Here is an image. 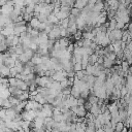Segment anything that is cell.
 <instances>
[{
  "mask_svg": "<svg viewBox=\"0 0 132 132\" xmlns=\"http://www.w3.org/2000/svg\"><path fill=\"white\" fill-rule=\"evenodd\" d=\"M47 35H48L50 39H54V40L59 39L61 37L60 36V25L59 24H55L53 29L47 33Z\"/></svg>",
  "mask_w": 132,
  "mask_h": 132,
  "instance_id": "obj_1",
  "label": "cell"
},
{
  "mask_svg": "<svg viewBox=\"0 0 132 132\" xmlns=\"http://www.w3.org/2000/svg\"><path fill=\"white\" fill-rule=\"evenodd\" d=\"M9 73H10V67L2 64L0 65V76L2 77H9Z\"/></svg>",
  "mask_w": 132,
  "mask_h": 132,
  "instance_id": "obj_2",
  "label": "cell"
},
{
  "mask_svg": "<svg viewBox=\"0 0 132 132\" xmlns=\"http://www.w3.org/2000/svg\"><path fill=\"white\" fill-rule=\"evenodd\" d=\"M102 10H104V1H97L93 6V11L100 12Z\"/></svg>",
  "mask_w": 132,
  "mask_h": 132,
  "instance_id": "obj_3",
  "label": "cell"
},
{
  "mask_svg": "<svg viewBox=\"0 0 132 132\" xmlns=\"http://www.w3.org/2000/svg\"><path fill=\"white\" fill-rule=\"evenodd\" d=\"M110 33H111V35L113 36L114 40H116V39H121L122 36H123V30H122V29H118V28H116V29L111 30Z\"/></svg>",
  "mask_w": 132,
  "mask_h": 132,
  "instance_id": "obj_4",
  "label": "cell"
},
{
  "mask_svg": "<svg viewBox=\"0 0 132 132\" xmlns=\"http://www.w3.org/2000/svg\"><path fill=\"white\" fill-rule=\"evenodd\" d=\"M63 70V69H62ZM62 70H58V71H55L54 72V74L52 75V77L54 78V80H57V81H61V80H63L64 78H66L64 75H63V73H62Z\"/></svg>",
  "mask_w": 132,
  "mask_h": 132,
  "instance_id": "obj_5",
  "label": "cell"
},
{
  "mask_svg": "<svg viewBox=\"0 0 132 132\" xmlns=\"http://www.w3.org/2000/svg\"><path fill=\"white\" fill-rule=\"evenodd\" d=\"M77 117H85L87 113V109L84 107V105H77V109L75 111Z\"/></svg>",
  "mask_w": 132,
  "mask_h": 132,
  "instance_id": "obj_6",
  "label": "cell"
},
{
  "mask_svg": "<svg viewBox=\"0 0 132 132\" xmlns=\"http://www.w3.org/2000/svg\"><path fill=\"white\" fill-rule=\"evenodd\" d=\"M88 4V0H75L74 2V7L76 8H79V9H82L86 5Z\"/></svg>",
  "mask_w": 132,
  "mask_h": 132,
  "instance_id": "obj_7",
  "label": "cell"
},
{
  "mask_svg": "<svg viewBox=\"0 0 132 132\" xmlns=\"http://www.w3.org/2000/svg\"><path fill=\"white\" fill-rule=\"evenodd\" d=\"M16 87H18L19 89L23 90V91H29V87L27 86L26 81L23 80V79H18V85H16Z\"/></svg>",
  "mask_w": 132,
  "mask_h": 132,
  "instance_id": "obj_8",
  "label": "cell"
},
{
  "mask_svg": "<svg viewBox=\"0 0 132 132\" xmlns=\"http://www.w3.org/2000/svg\"><path fill=\"white\" fill-rule=\"evenodd\" d=\"M70 95H72L73 97L75 98H78L80 96V91H79V88L77 86H72L71 87V92H70Z\"/></svg>",
  "mask_w": 132,
  "mask_h": 132,
  "instance_id": "obj_9",
  "label": "cell"
},
{
  "mask_svg": "<svg viewBox=\"0 0 132 132\" xmlns=\"http://www.w3.org/2000/svg\"><path fill=\"white\" fill-rule=\"evenodd\" d=\"M91 113H93L94 116H97V114H99L100 112H101V110H100V106L96 103V104H92V106H91V108H90V110H89Z\"/></svg>",
  "mask_w": 132,
  "mask_h": 132,
  "instance_id": "obj_10",
  "label": "cell"
},
{
  "mask_svg": "<svg viewBox=\"0 0 132 132\" xmlns=\"http://www.w3.org/2000/svg\"><path fill=\"white\" fill-rule=\"evenodd\" d=\"M113 64H114V61L108 59L107 57H103V66L105 68H111L113 66Z\"/></svg>",
  "mask_w": 132,
  "mask_h": 132,
  "instance_id": "obj_11",
  "label": "cell"
},
{
  "mask_svg": "<svg viewBox=\"0 0 132 132\" xmlns=\"http://www.w3.org/2000/svg\"><path fill=\"white\" fill-rule=\"evenodd\" d=\"M28 24H29L32 28L37 29V27H38V25L40 24V22H39V20H38L36 16H33V18L30 20V22H28Z\"/></svg>",
  "mask_w": 132,
  "mask_h": 132,
  "instance_id": "obj_12",
  "label": "cell"
},
{
  "mask_svg": "<svg viewBox=\"0 0 132 132\" xmlns=\"http://www.w3.org/2000/svg\"><path fill=\"white\" fill-rule=\"evenodd\" d=\"M1 33H2L5 37H6V36H9V35L13 34V28H11V27H3Z\"/></svg>",
  "mask_w": 132,
  "mask_h": 132,
  "instance_id": "obj_13",
  "label": "cell"
},
{
  "mask_svg": "<svg viewBox=\"0 0 132 132\" xmlns=\"http://www.w3.org/2000/svg\"><path fill=\"white\" fill-rule=\"evenodd\" d=\"M18 98L20 99V101H23V100H28L30 98V94H29V91H23L19 96Z\"/></svg>",
  "mask_w": 132,
  "mask_h": 132,
  "instance_id": "obj_14",
  "label": "cell"
},
{
  "mask_svg": "<svg viewBox=\"0 0 132 132\" xmlns=\"http://www.w3.org/2000/svg\"><path fill=\"white\" fill-rule=\"evenodd\" d=\"M69 14H70V12H66V11H62V10H60L58 13H56V16H57L58 20L60 21V20H63V19L68 18Z\"/></svg>",
  "mask_w": 132,
  "mask_h": 132,
  "instance_id": "obj_15",
  "label": "cell"
},
{
  "mask_svg": "<svg viewBox=\"0 0 132 132\" xmlns=\"http://www.w3.org/2000/svg\"><path fill=\"white\" fill-rule=\"evenodd\" d=\"M97 59H98V55H96L95 53H93V54H91V55H89V57H88V61H89V64H95L96 62H97Z\"/></svg>",
  "mask_w": 132,
  "mask_h": 132,
  "instance_id": "obj_16",
  "label": "cell"
},
{
  "mask_svg": "<svg viewBox=\"0 0 132 132\" xmlns=\"http://www.w3.org/2000/svg\"><path fill=\"white\" fill-rule=\"evenodd\" d=\"M94 36H95V35L93 34V32H90V31H82V38H84V39L93 40Z\"/></svg>",
  "mask_w": 132,
  "mask_h": 132,
  "instance_id": "obj_17",
  "label": "cell"
},
{
  "mask_svg": "<svg viewBox=\"0 0 132 132\" xmlns=\"http://www.w3.org/2000/svg\"><path fill=\"white\" fill-rule=\"evenodd\" d=\"M70 13L72 14V15H74L75 18H78L80 14H81V9H79V8H76V7H71V10H70Z\"/></svg>",
  "mask_w": 132,
  "mask_h": 132,
  "instance_id": "obj_18",
  "label": "cell"
},
{
  "mask_svg": "<svg viewBox=\"0 0 132 132\" xmlns=\"http://www.w3.org/2000/svg\"><path fill=\"white\" fill-rule=\"evenodd\" d=\"M18 59H19L23 64H25V63H27L28 61H30V59L28 58V56H27L25 53H22L21 55H19V56H18Z\"/></svg>",
  "mask_w": 132,
  "mask_h": 132,
  "instance_id": "obj_19",
  "label": "cell"
},
{
  "mask_svg": "<svg viewBox=\"0 0 132 132\" xmlns=\"http://www.w3.org/2000/svg\"><path fill=\"white\" fill-rule=\"evenodd\" d=\"M8 100L10 101V103L12 104V106H15V105H18L20 103V99L18 97H15V96H12V95H10L8 97Z\"/></svg>",
  "mask_w": 132,
  "mask_h": 132,
  "instance_id": "obj_20",
  "label": "cell"
},
{
  "mask_svg": "<svg viewBox=\"0 0 132 132\" xmlns=\"http://www.w3.org/2000/svg\"><path fill=\"white\" fill-rule=\"evenodd\" d=\"M111 42H110V40H109V38L107 37V36H104L102 39H101V42H100V45L102 46V47H105V46H107L108 44H110Z\"/></svg>",
  "mask_w": 132,
  "mask_h": 132,
  "instance_id": "obj_21",
  "label": "cell"
},
{
  "mask_svg": "<svg viewBox=\"0 0 132 132\" xmlns=\"http://www.w3.org/2000/svg\"><path fill=\"white\" fill-rule=\"evenodd\" d=\"M47 20L50 21V22H52V23H54V24H58L59 23V20H58V18L56 16V14L55 13H51L48 16H47Z\"/></svg>",
  "mask_w": 132,
  "mask_h": 132,
  "instance_id": "obj_22",
  "label": "cell"
},
{
  "mask_svg": "<svg viewBox=\"0 0 132 132\" xmlns=\"http://www.w3.org/2000/svg\"><path fill=\"white\" fill-rule=\"evenodd\" d=\"M116 26H117V21H116L114 18L108 21V29H109L110 31L113 30V29H116Z\"/></svg>",
  "mask_w": 132,
  "mask_h": 132,
  "instance_id": "obj_23",
  "label": "cell"
},
{
  "mask_svg": "<svg viewBox=\"0 0 132 132\" xmlns=\"http://www.w3.org/2000/svg\"><path fill=\"white\" fill-rule=\"evenodd\" d=\"M0 95H1V97H2L3 99H6V98H8L11 94H10L8 88H7V89H4L3 91H1V92H0Z\"/></svg>",
  "mask_w": 132,
  "mask_h": 132,
  "instance_id": "obj_24",
  "label": "cell"
},
{
  "mask_svg": "<svg viewBox=\"0 0 132 132\" xmlns=\"http://www.w3.org/2000/svg\"><path fill=\"white\" fill-rule=\"evenodd\" d=\"M124 126H125V125H124V122H123V121H119V122L114 125V130L120 132V131H122V130H123Z\"/></svg>",
  "mask_w": 132,
  "mask_h": 132,
  "instance_id": "obj_25",
  "label": "cell"
},
{
  "mask_svg": "<svg viewBox=\"0 0 132 132\" xmlns=\"http://www.w3.org/2000/svg\"><path fill=\"white\" fill-rule=\"evenodd\" d=\"M67 30L69 31V33H70L71 35H73V34H75V32H76L78 29H77V26H76V24H75V25H72V26L67 27Z\"/></svg>",
  "mask_w": 132,
  "mask_h": 132,
  "instance_id": "obj_26",
  "label": "cell"
},
{
  "mask_svg": "<svg viewBox=\"0 0 132 132\" xmlns=\"http://www.w3.org/2000/svg\"><path fill=\"white\" fill-rule=\"evenodd\" d=\"M73 38L74 40H79L82 38V31L81 30H77L75 32V34H73Z\"/></svg>",
  "mask_w": 132,
  "mask_h": 132,
  "instance_id": "obj_27",
  "label": "cell"
},
{
  "mask_svg": "<svg viewBox=\"0 0 132 132\" xmlns=\"http://www.w3.org/2000/svg\"><path fill=\"white\" fill-rule=\"evenodd\" d=\"M8 50V46L4 43V40L0 41V53H5Z\"/></svg>",
  "mask_w": 132,
  "mask_h": 132,
  "instance_id": "obj_28",
  "label": "cell"
},
{
  "mask_svg": "<svg viewBox=\"0 0 132 132\" xmlns=\"http://www.w3.org/2000/svg\"><path fill=\"white\" fill-rule=\"evenodd\" d=\"M37 19L39 20L40 23H44V22L47 21V15H45L44 13H39L38 16H37Z\"/></svg>",
  "mask_w": 132,
  "mask_h": 132,
  "instance_id": "obj_29",
  "label": "cell"
},
{
  "mask_svg": "<svg viewBox=\"0 0 132 132\" xmlns=\"http://www.w3.org/2000/svg\"><path fill=\"white\" fill-rule=\"evenodd\" d=\"M11 106H12V104L10 103V101L8 100V98H6V99H4V100H3L2 107H4V108H8V107H11Z\"/></svg>",
  "mask_w": 132,
  "mask_h": 132,
  "instance_id": "obj_30",
  "label": "cell"
},
{
  "mask_svg": "<svg viewBox=\"0 0 132 132\" xmlns=\"http://www.w3.org/2000/svg\"><path fill=\"white\" fill-rule=\"evenodd\" d=\"M81 69H82V67H81V63L80 62H75L73 64V70L74 71H79Z\"/></svg>",
  "mask_w": 132,
  "mask_h": 132,
  "instance_id": "obj_31",
  "label": "cell"
},
{
  "mask_svg": "<svg viewBox=\"0 0 132 132\" xmlns=\"http://www.w3.org/2000/svg\"><path fill=\"white\" fill-rule=\"evenodd\" d=\"M61 92H62V94H63V95H70V92H71V87H70V86H67L66 88H63Z\"/></svg>",
  "mask_w": 132,
  "mask_h": 132,
  "instance_id": "obj_32",
  "label": "cell"
},
{
  "mask_svg": "<svg viewBox=\"0 0 132 132\" xmlns=\"http://www.w3.org/2000/svg\"><path fill=\"white\" fill-rule=\"evenodd\" d=\"M52 118H53V120L56 121V122H61V121H63L62 113H59V114H53Z\"/></svg>",
  "mask_w": 132,
  "mask_h": 132,
  "instance_id": "obj_33",
  "label": "cell"
},
{
  "mask_svg": "<svg viewBox=\"0 0 132 132\" xmlns=\"http://www.w3.org/2000/svg\"><path fill=\"white\" fill-rule=\"evenodd\" d=\"M19 43H20V36L13 35V37H12V45L15 46V45H18Z\"/></svg>",
  "mask_w": 132,
  "mask_h": 132,
  "instance_id": "obj_34",
  "label": "cell"
},
{
  "mask_svg": "<svg viewBox=\"0 0 132 132\" xmlns=\"http://www.w3.org/2000/svg\"><path fill=\"white\" fill-rule=\"evenodd\" d=\"M120 93H121V97H124V96L128 93V89H127L125 86H123V87L120 89Z\"/></svg>",
  "mask_w": 132,
  "mask_h": 132,
  "instance_id": "obj_35",
  "label": "cell"
},
{
  "mask_svg": "<svg viewBox=\"0 0 132 132\" xmlns=\"http://www.w3.org/2000/svg\"><path fill=\"white\" fill-rule=\"evenodd\" d=\"M5 117H6V108H4V107H2L1 109H0V119H5Z\"/></svg>",
  "mask_w": 132,
  "mask_h": 132,
  "instance_id": "obj_36",
  "label": "cell"
},
{
  "mask_svg": "<svg viewBox=\"0 0 132 132\" xmlns=\"http://www.w3.org/2000/svg\"><path fill=\"white\" fill-rule=\"evenodd\" d=\"M16 73H18L16 68H15L14 66L10 67V73H9V76H15V75H16Z\"/></svg>",
  "mask_w": 132,
  "mask_h": 132,
  "instance_id": "obj_37",
  "label": "cell"
},
{
  "mask_svg": "<svg viewBox=\"0 0 132 132\" xmlns=\"http://www.w3.org/2000/svg\"><path fill=\"white\" fill-rule=\"evenodd\" d=\"M29 48H31V50H33V51L35 52V51L38 48V44H36L35 42H32V41H31V43H30V45H29Z\"/></svg>",
  "mask_w": 132,
  "mask_h": 132,
  "instance_id": "obj_38",
  "label": "cell"
},
{
  "mask_svg": "<svg viewBox=\"0 0 132 132\" xmlns=\"http://www.w3.org/2000/svg\"><path fill=\"white\" fill-rule=\"evenodd\" d=\"M91 106H92V104H91V103H90L88 100H86V101H85V103H84V107L87 109V111H89V110H90Z\"/></svg>",
  "mask_w": 132,
  "mask_h": 132,
  "instance_id": "obj_39",
  "label": "cell"
},
{
  "mask_svg": "<svg viewBox=\"0 0 132 132\" xmlns=\"http://www.w3.org/2000/svg\"><path fill=\"white\" fill-rule=\"evenodd\" d=\"M87 99H85V98H82V97H78L77 98V105H84V103H85V101H86Z\"/></svg>",
  "mask_w": 132,
  "mask_h": 132,
  "instance_id": "obj_40",
  "label": "cell"
},
{
  "mask_svg": "<svg viewBox=\"0 0 132 132\" xmlns=\"http://www.w3.org/2000/svg\"><path fill=\"white\" fill-rule=\"evenodd\" d=\"M44 28H45V24H44V23H40V24L38 25V27H37V30H38L39 32H41V31L44 30Z\"/></svg>",
  "mask_w": 132,
  "mask_h": 132,
  "instance_id": "obj_41",
  "label": "cell"
},
{
  "mask_svg": "<svg viewBox=\"0 0 132 132\" xmlns=\"http://www.w3.org/2000/svg\"><path fill=\"white\" fill-rule=\"evenodd\" d=\"M97 63H98V64H103V56H98Z\"/></svg>",
  "mask_w": 132,
  "mask_h": 132,
  "instance_id": "obj_42",
  "label": "cell"
},
{
  "mask_svg": "<svg viewBox=\"0 0 132 132\" xmlns=\"http://www.w3.org/2000/svg\"><path fill=\"white\" fill-rule=\"evenodd\" d=\"M4 89H7V88H5V87L3 86V84H1V82H0V92H1V91H3Z\"/></svg>",
  "mask_w": 132,
  "mask_h": 132,
  "instance_id": "obj_43",
  "label": "cell"
},
{
  "mask_svg": "<svg viewBox=\"0 0 132 132\" xmlns=\"http://www.w3.org/2000/svg\"><path fill=\"white\" fill-rule=\"evenodd\" d=\"M1 14H2V12H1V9H0V15H1Z\"/></svg>",
  "mask_w": 132,
  "mask_h": 132,
  "instance_id": "obj_44",
  "label": "cell"
}]
</instances>
